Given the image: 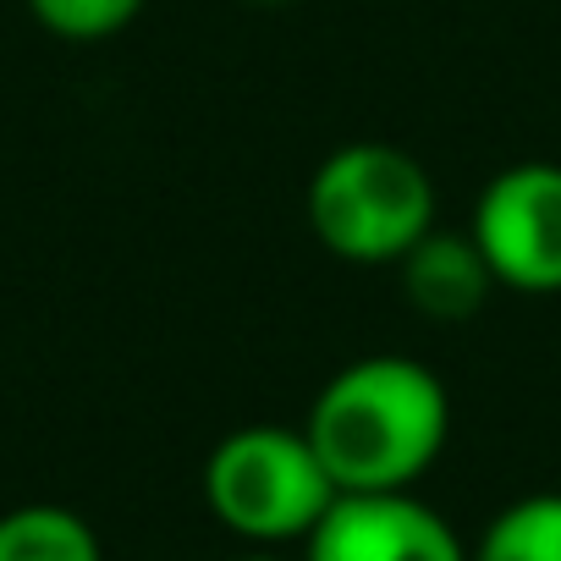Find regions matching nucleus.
I'll list each match as a JSON object with an SVG mask.
<instances>
[{
	"label": "nucleus",
	"instance_id": "1",
	"mask_svg": "<svg viewBox=\"0 0 561 561\" xmlns=\"http://www.w3.org/2000/svg\"><path fill=\"white\" fill-rule=\"evenodd\" d=\"M304 435L336 490H413L446 451L451 397L430 364L369 353L320 386Z\"/></svg>",
	"mask_w": 561,
	"mask_h": 561
},
{
	"label": "nucleus",
	"instance_id": "2",
	"mask_svg": "<svg viewBox=\"0 0 561 561\" xmlns=\"http://www.w3.org/2000/svg\"><path fill=\"white\" fill-rule=\"evenodd\" d=\"M309 226L347 264H397L435 226V182L397 144H342L309 176Z\"/></svg>",
	"mask_w": 561,
	"mask_h": 561
},
{
	"label": "nucleus",
	"instance_id": "3",
	"mask_svg": "<svg viewBox=\"0 0 561 561\" xmlns=\"http://www.w3.org/2000/svg\"><path fill=\"white\" fill-rule=\"evenodd\" d=\"M336 495L342 490L325 473L314 440L287 424H242L204 457L209 512L253 545L309 539Z\"/></svg>",
	"mask_w": 561,
	"mask_h": 561
},
{
	"label": "nucleus",
	"instance_id": "4",
	"mask_svg": "<svg viewBox=\"0 0 561 561\" xmlns=\"http://www.w3.org/2000/svg\"><path fill=\"white\" fill-rule=\"evenodd\" d=\"M495 275V287L550 298L561 293V165L517 160L495 171L473 204L468 231Z\"/></svg>",
	"mask_w": 561,
	"mask_h": 561
},
{
	"label": "nucleus",
	"instance_id": "5",
	"mask_svg": "<svg viewBox=\"0 0 561 561\" xmlns=\"http://www.w3.org/2000/svg\"><path fill=\"white\" fill-rule=\"evenodd\" d=\"M304 561H473V550L413 490H342L304 539Z\"/></svg>",
	"mask_w": 561,
	"mask_h": 561
},
{
	"label": "nucleus",
	"instance_id": "6",
	"mask_svg": "<svg viewBox=\"0 0 561 561\" xmlns=\"http://www.w3.org/2000/svg\"><path fill=\"white\" fill-rule=\"evenodd\" d=\"M397 264H402V293H408V304H413L424 320H435V325H462V320H473V314L490 304V293H495V275H490L479 242L462 237V231H435V226H430Z\"/></svg>",
	"mask_w": 561,
	"mask_h": 561
},
{
	"label": "nucleus",
	"instance_id": "7",
	"mask_svg": "<svg viewBox=\"0 0 561 561\" xmlns=\"http://www.w3.org/2000/svg\"><path fill=\"white\" fill-rule=\"evenodd\" d=\"M0 561H105V550L72 506L28 501L0 512Z\"/></svg>",
	"mask_w": 561,
	"mask_h": 561
},
{
	"label": "nucleus",
	"instance_id": "8",
	"mask_svg": "<svg viewBox=\"0 0 561 561\" xmlns=\"http://www.w3.org/2000/svg\"><path fill=\"white\" fill-rule=\"evenodd\" d=\"M473 561H561V490H539L501 506L484 523Z\"/></svg>",
	"mask_w": 561,
	"mask_h": 561
},
{
	"label": "nucleus",
	"instance_id": "9",
	"mask_svg": "<svg viewBox=\"0 0 561 561\" xmlns=\"http://www.w3.org/2000/svg\"><path fill=\"white\" fill-rule=\"evenodd\" d=\"M28 12L45 34L56 39H72V45H100L111 34H122L144 0H28Z\"/></svg>",
	"mask_w": 561,
	"mask_h": 561
},
{
	"label": "nucleus",
	"instance_id": "10",
	"mask_svg": "<svg viewBox=\"0 0 561 561\" xmlns=\"http://www.w3.org/2000/svg\"><path fill=\"white\" fill-rule=\"evenodd\" d=\"M253 7H293V0H253Z\"/></svg>",
	"mask_w": 561,
	"mask_h": 561
},
{
	"label": "nucleus",
	"instance_id": "11",
	"mask_svg": "<svg viewBox=\"0 0 561 561\" xmlns=\"http://www.w3.org/2000/svg\"><path fill=\"white\" fill-rule=\"evenodd\" d=\"M237 561H275V556H237Z\"/></svg>",
	"mask_w": 561,
	"mask_h": 561
}]
</instances>
